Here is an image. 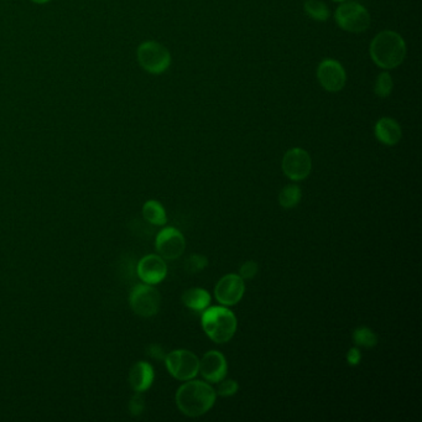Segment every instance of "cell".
<instances>
[{
    "label": "cell",
    "mask_w": 422,
    "mask_h": 422,
    "mask_svg": "<svg viewBox=\"0 0 422 422\" xmlns=\"http://www.w3.org/2000/svg\"><path fill=\"white\" fill-rule=\"evenodd\" d=\"M216 398L217 393L209 383L191 379L177 390L176 405L186 416L199 418L213 408Z\"/></svg>",
    "instance_id": "1"
},
{
    "label": "cell",
    "mask_w": 422,
    "mask_h": 422,
    "mask_svg": "<svg viewBox=\"0 0 422 422\" xmlns=\"http://www.w3.org/2000/svg\"><path fill=\"white\" fill-rule=\"evenodd\" d=\"M369 54L376 66L383 70H393L404 62L406 44L400 34L386 30L373 39Z\"/></svg>",
    "instance_id": "2"
},
{
    "label": "cell",
    "mask_w": 422,
    "mask_h": 422,
    "mask_svg": "<svg viewBox=\"0 0 422 422\" xmlns=\"http://www.w3.org/2000/svg\"><path fill=\"white\" fill-rule=\"evenodd\" d=\"M202 328L214 343H227L237 332V317L227 306L207 307L202 312Z\"/></svg>",
    "instance_id": "3"
},
{
    "label": "cell",
    "mask_w": 422,
    "mask_h": 422,
    "mask_svg": "<svg viewBox=\"0 0 422 422\" xmlns=\"http://www.w3.org/2000/svg\"><path fill=\"white\" fill-rule=\"evenodd\" d=\"M334 18L339 28L348 33H364L371 26L369 11L362 4L356 1H344L339 5L336 10Z\"/></svg>",
    "instance_id": "4"
},
{
    "label": "cell",
    "mask_w": 422,
    "mask_h": 422,
    "mask_svg": "<svg viewBox=\"0 0 422 422\" xmlns=\"http://www.w3.org/2000/svg\"><path fill=\"white\" fill-rule=\"evenodd\" d=\"M139 65L151 74L166 72L171 65V55L166 47L156 41H144L140 44L136 51Z\"/></svg>",
    "instance_id": "5"
},
{
    "label": "cell",
    "mask_w": 422,
    "mask_h": 422,
    "mask_svg": "<svg viewBox=\"0 0 422 422\" xmlns=\"http://www.w3.org/2000/svg\"><path fill=\"white\" fill-rule=\"evenodd\" d=\"M129 305L140 317H153L161 306V295L154 285L138 283L130 291Z\"/></svg>",
    "instance_id": "6"
},
{
    "label": "cell",
    "mask_w": 422,
    "mask_h": 422,
    "mask_svg": "<svg viewBox=\"0 0 422 422\" xmlns=\"http://www.w3.org/2000/svg\"><path fill=\"white\" fill-rule=\"evenodd\" d=\"M165 364L169 373L177 381H191L200 369V359L187 349H176L166 354Z\"/></svg>",
    "instance_id": "7"
},
{
    "label": "cell",
    "mask_w": 422,
    "mask_h": 422,
    "mask_svg": "<svg viewBox=\"0 0 422 422\" xmlns=\"http://www.w3.org/2000/svg\"><path fill=\"white\" fill-rule=\"evenodd\" d=\"M283 171L293 181H302L311 174L312 160L310 154L301 148L290 149L283 155Z\"/></svg>",
    "instance_id": "8"
},
{
    "label": "cell",
    "mask_w": 422,
    "mask_h": 422,
    "mask_svg": "<svg viewBox=\"0 0 422 422\" xmlns=\"http://www.w3.org/2000/svg\"><path fill=\"white\" fill-rule=\"evenodd\" d=\"M155 246L159 256L166 260L179 259L186 249V239L179 229L165 228L156 236Z\"/></svg>",
    "instance_id": "9"
},
{
    "label": "cell",
    "mask_w": 422,
    "mask_h": 422,
    "mask_svg": "<svg viewBox=\"0 0 422 422\" xmlns=\"http://www.w3.org/2000/svg\"><path fill=\"white\" fill-rule=\"evenodd\" d=\"M317 79L327 92L337 93L346 86L347 74L338 61L326 59L318 65Z\"/></svg>",
    "instance_id": "10"
},
{
    "label": "cell",
    "mask_w": 422,
    "mask_h": 422,
    "mask_svg": "<svg viewBox=\"0 0 422 422\" xmlns=\"http://www.w3.org/2000/svg\"><path fill=\"white\" fill-rule=\"evenodd\" d=\"M246 293L244 280L236 274H228L219 280L214 288V296L222 306H234Z\"/></svg>",
    "instance_id": "11"
},
{
    "label": "cell",
    "mask_w": 422,
    "mask_h": 422,
    "mask_svg": "<svg viewBox=\"0 0 422 422\" xmlns=\"http://www.w3.org/2000/svg\"><path fill=\"white\" fill-rule=\"evenodd\" d=\"M136 274L143 283L149 285L161 283L167 275V265L165 259L156 254L144 256L138 263Z\"/></svg>",
    "instance_id": "12"
},
{
    "label": "cell",
    "mask_w": 422,
    "mask_h": 422,
    "mask_svg": "<svg viewBox=\"0 0 422 422\" xmlns=\"http://www.w3.org/2000/svg\"><path fill=\"white\" fill-rule=\"evenodd\" d=\"M228 363L218 351H209L200 361L199 373L209 383H218L227 376Z\"/></svg>",
    "instance_id": "13"
},
{
    "label": "cell",
    "mask_w": 422,
    "mask_h": 422,
    "mask_svg": "<svg viewBox=\"0 0 422 422\" xmlns=\"http://www.w3.org/2000/svg\"><path fill=\"white\" fill-rule=\"evenodd\" d=\"M154 368L146 362L135 363L129 371V386L135 393H144L153 386Z\"/></svg>",
    "instance_id": "14"
},
{
    "label": "cell",
    "mask_w": 422,
    "mask_h": 422,
    "mask_svg": "<svg viewBox=\"0 0 422 422\" xmlns=\"http://www.w3.org/2000/svg\"><path fill=\"white\" fill-rule=\"evenodd\" d=\"M376 139L381 141V144L393 146L399 143L403 138V130L399 123L393 119V118H381L376 121V128H374Z\"/></svg>",
    "instance_id": "15"
},
{
    "label": "cell",
    "mask_w": 422,
    "mask_h": 422,
    "mask_svg": "<svg viewBox=\"0 0 422 422\" xmlns=\"http://www.w3.org/2000/svg\"><path fill=\"white\" fill-rule=\"evenodd\" d=\"M182 302L192 311L204 312L211 303V295L204 288H189L182 295Z\"/></svg>",
    "instance_id": "16"
},
{
    "label": "cell",
    "mask_w": 422,
    "mask_h": 422,
    "mask_svg": "<svg viewBox=\"0 0 422 422\" xmlns=\"http://www.w3.org/2000/svg\"><path fill=\"white\" fill-rule=\"evenodd\" d=\"M145 221L153 226H165L167 222L166 211L159 201L150 200L143 206Z\"/></svg>",
    "instance_id": "17"
},
{
    "label": "cell",
    "mask_w": 422,
    "mask_h": 422,
    "mask_svg": "<svg viewBox=\"0 0 422 422\" xmlns=\"http://www.w3.org/2000/svg\"><path fill=\"white\" fill-rule=\"evenodd\" d=\"M301 189L296 185H288L283 187L278 194V204L283 209H293L301 201Z\"/></svg>",
    "instance_id": "18"
},
{
    "label": "cell",
    "mask_w": 422,
    "mask_h": 422,
    "mask_svg": "<svg viewBox=\"0 0 422 422\" xmlns=\"http://www.w3.org/2000/svg\"><path fill=\"white\" fill-rule=\"evenodd\" d=\"M305 11L310 18L313 19L316 21L325 23L330 19V9L321 0H306L305 1Z\"/></svg>",
    "instance_id": "19"
},
{
    "label": "cell",
    "mask_w": 422,
    "mask_h": 422,
    "mask_svg": "<svg viewBox=\"0 0 422 422\" xmlns=\"http://www.w3.org/2000/svg\"><path fill=\"white\" fill-rule=\"evenodd\" d=\"M353 341L358 347L373 348L378 344V336L368 327H358L353 332Z\"/></svg>",
    "instance_id": "20"
},
{
    "label": "cell",
    "mask_w": 422,
    "mask_h": 422,
    "mask_svg": "<svg viewBox=\"0 0 422 422\" xmlns=\"http://www.w3.org/2000/svg\"><path fill=\"white\" fill-rule=\"evenodd\" d=\"M393 87H394L393 77L390 76L389 72L384 71L376 77V84H374V93L378 97H389L390 93L393 91Z\"/></svg>",
    "instance_id": "21"
},
{
    "label": "cell",
    "mask_w": 422,
    "mask_h": 422,
    "mask_svg": "<svg viewBox=\"0 0 422 422\" xmlns=\"http://www.w3.org/2000/svg\"><path fill=\"white\" fill-rule=\"evenodd\" d=\"M209 265V259L201 254H192L185 261V270L189 274H197Z\"/></svg>",
    "instance_id": "22"
},
{
    "label": "cell",
    "mask_w": 422,
    "mask_h": 422,
    "mask_svg": "<svg viewBox=\"0 0 422 422\" xmlns=\"http://www.w3.org/2000/svg\"><path fill=\"white\" fill-rule=\"evenodd\" d=\"M238 389H239V386H238L237 381L224 378L223 381H218V386H217L216 393L219 396L228 398V396H233V395L237 394Z\"/></svg>",
    "instance_id": "23"
},
{
    "label": "cell",
    "mask_w": 422,
    "mask_h": 422,
    "mask_svg": "<svg viewBox=\"0 0 422 422\" xmlns=\"http://www.w3.org/2000/svg\"><path fill=\"white\" fill-rule=\"evenodd\" d=\"M145 400L144 396L141 393H136V394L130 399L129 401V411L133 416H139L144 411Z\"/></svg>",
    "instance_id": "24"
},
{
    "label": "cell",
    "mask_w": 422,
    "mask_h": 422,
    "mask_svg": "<svg viewBox=\"0 0 422 422\" xmlns=\"http://www.w3.org/2000/svg\"><path fill=\"white\" fill-rule=\"evenodd\" d=\"M258 264L256 261H246L244 264L241 265V269H239V276L243 280H251V278H256L258 274Z\"/></svg>",
    "instance_id": "25"
},
{
    "label": "cell",
    "mask_w": 422,
    "mask_h": 422,
    "mask_svg": "<svg viewBox=\"0 0 422 422\" xmlns=\"http://www.w3.org/2000/svg\"><path fill=\"white\" fill-rule=\"evenodd\" d=\"M148 354L154 359H156V361H165V357H166L163 347L159 346V344H151L148 348Z\"/></svg>",
    "instance_id": "26"
},
{
    "label": "cell",
    "mask_w": 422,
    "mask_h": 422,
    "mask_svg": "<svg viewBox=\"0 0 422 422\" xmlns=\"http://www.w3.org/2000/svg\"><path fill=\"white\" fill-rule=\"evenodd\" d=\"M362 359V353L358 348H351L347 353V361L351 366H358Z\"/></svg>",
    "instance_id": "27"
},
{
    "label": "cell",
    "mask_w": 422,
    "mask_h": 422,
    "mask_svg": "<svg viewBox=\"0 0 422 422\" xmlns=\"http://www.w3.org/2000/svg\"><path fill=\"white\" fill-rule=\"evenodd\" d=\"M31 1H34L35 4H46V3L51 1V0H31Z\"/></svg>",
    "instance_id": "28"
},
{
    "label": "cell",
    "mask_w": 422,
    "mask_h": 422,
    "mask_svg": "<svg viewBox=\"0 0 422 422\" xmlns=\"http://www.w3.org/2000/svg\"><path fill=\"white\" fill-rule=\"evenodd\" d=\"M333 1H338V3H343V1H347V0H333Z\"/></svg>",
    "instance_id": "29"
}]
</instances>
